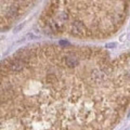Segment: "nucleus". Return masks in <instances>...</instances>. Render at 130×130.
Returning a JSON list of instances; mask_svg holds the SVG:
<instances>
[{"label": "nucleus", "instance_id": "3", "mask_svg": "<svg viewBox=\"0 0 130 130\" xmlns=\"http://www.w3.org/2000/svg\"><path fill=\"white\" fill-rule=\"evenodd\" d=\"M63 64L67 68H74L79 64V58L75 54H68L66 56H63Z\"/></svg>", "mask_w": 130, "mask_h": 130}, {"label": "nucleus", "instance_id": "2", "mask_svg": "<svg viewBox=\"0 0 130 130\" xmlns=\"http://www.w3.org/2000/svg\"><path fill=\"white\" fill-rule=\"evenodd\" d=\"M21 10V4L20 3H13V4H9L5 9V18L11 20V18H15L16 16L20 14Z\"/></svg>", "mask_w": 130, "mask_h": 130}, {"label": "nucleus", "instance_id": "6", "mask_svg": "<svg viewBox=\"0 0 130 130\" xmlns=\"http://www.w3.org/2000/svg\"><path fill=\"white\" fill-rule=\"evenodd\" d=\"M0 74H1V67H0Z\"/></svg>", "mask_w": 130, "mask_h": 130}, {"label": "nucleus", "instance_id": "5", "mask_svg": "<svg viewBox=\"0 0 130 130\" xmlns=\"http://www.w3.org/2000/svg\"><path fill=\"white\" fill-rule=\"evenodd\" d=\"M60 43H61V45H65V46H68V45H69V43L66 42V41H61Z\"/></svg>", "mask_w": 130, "mask_h": 130}, {"label": "nucleus", "instance_id": "4", "mask_svg": "<svg viewBox=\"0 0 130 130\" xmlns=\"http://www.w3.org/2000/svg\"><path fill=\"white\" fill-rule=\"evenodd\" d=\"M47 81L50 84H58L59 82V77L56 75V73H49L47 76Z\"/></svg>", "mask_w": 130, "mask_h": 130}, {"label": "nucleus", "instance_id": "1", "mask_svg": "<svg viewBox=\"0 0 130 130\" xmlns=\"http://www.w3.org/2000/svg\"><path fill=\"white\" fill-rule=\"evenodd\" d=\"M87 31H88V29H87V27L85 26V24L82 23V22H80V21H75V22L72 23L71 33L73 34V35L78 36V37H84V36H86Z\"/></svg>", "mask_w": 130, "mask_h": 130}]
</instances>
